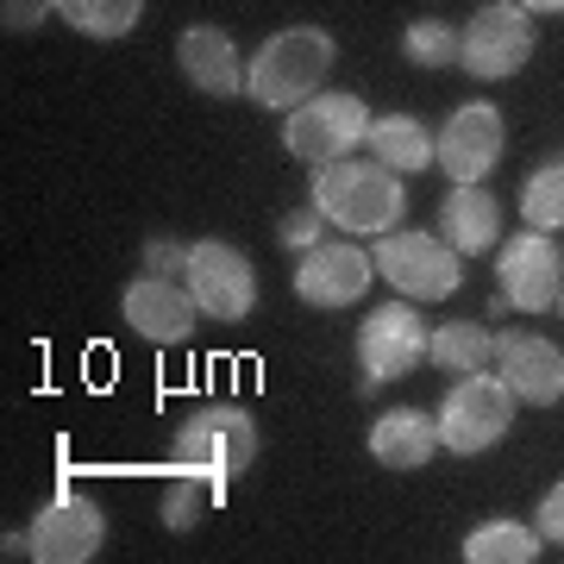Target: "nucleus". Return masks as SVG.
Returning <instances> with one entry per match:
<instances>
[{"instance_id":"nucleus-1","label":"nucleus","mask_w":564,"mask_h":564,"mask_svg":"<svg viewBox=\"0 0 564 564\" xmlns=\"http://www.w3.org/2000/svg\"><path fill=\"white\" fill-rule=\"evenodd\" d=\"M307 202L321 207L333 226H345L351 239H383L402 226V176L377 158H339V163H321L314 170V195Z\"/></svg>"},{"instance_id":"nucleus-2","label":"nucleus","mask_w":564,"mask_h":564,"mask_svg":"<svg viewBox=\"0 0 564 564\" xmlns=\"http://www.w3.org/2000/svg\"><path fill=\"white\" fill-rule=\"evenodd\" d=\"M333 57H339L333 32H321V25H289V32H276V39H263V51L251 57L245 101H258L263 113H295L302 101L321 95Z\"/></svg>"},{"instance_id":"nucleus-3","label":"nucleus","mask_w":564,"mask_h":564,"mask_svg":"<svg viewBox=\"0 0 564 564\" xmlns=\"http://www.w3.org/2000/svg\"><path fill=\"white\" fill-rule=\"evenodd\" d=\"M263 452V433L251 421V408L239 402H214V408H195L188 421L176 426V470L202 477V484H232L245 477Z\"/></svg>"},{"instance_id":"nucleus-4","label":"nucleus","mask_w":564,"mask_h":564,"mask_svg":"<svg viewBox=\"0 0 564 564\" xmlns=\"http://www.w3.org/2000/svg\"><path fill=\"white\" fill-rule=\"evenodd\" d=\"M426 345H433V326L421 321V302H383L370 307L358 326V389L377 395V389L402 383L408 370L426 364Z\"/></svg>"},{"instance_id":"nucleus-5","label":"nucleus","mask_w":564,"mask_h":564,"mask_svg":"<svg viewBox=\"0 0 564 564\" xmlns=\"http://www.w3.org/2000/svg\"><path fill=\"white\" fill-rule=\"evenodd\" d=\"M440 445L458 452V458H477L489 445H502V433L514 426V389L496 377V370H470L452 383V395L440 402Z\"/></svg>"},{"instance_id":"nucleus-6","label":"nucleus","mask_w":564,"mask_h":564,"mask_svg":"<svg viewBox=\"0 0 564 564\" xmlns=\"http://www.w3.org/2000/svg\"><path fill=\"white\" fill-rule=\"evenodd\" d=\"M370 258H377V276L408 302H445L464 282V258L440 232H383Z\"/></svg>"},{"instance_id":"nucleus-7","label":"nucleus","mask_w":564,"mask_h":564,"mask_svg":"<svg viewBox=\"0 0 564 564\" xmlns=\"http://www.w3.org/2000/svg\"><path fill=\"white\" fill-rule=\"evenodd\" d=\"M533 51H540V32H533V13L527 7H514V0H489V7H477L470 13V25H464V76L477 82H502L514 76V69H527L533 63Z\"/></svg>"},{"instance_id":"nucleus-8","label":"nucleus","mask_w":564,"mask_h":564,"mask_svg":"<svg viewBox=\"0 0 564 564\" xmlns=\"http://www.w3.org/2000/svg\"><path fill=\"white\" fill-rule=\"evenodd\" d=\"M364 132H370V107L358 95H314V101H302L282 120V144L302 163H314V170L351 158L364 144Z\"/></svg>"},{"instance_id":"nucleus-9","label":"nucleus","mask_w":564,"mask_h":564,"mask_svg":"<svg viewBox=\"0 0 564 564\" xmlns=\"http://www.w3.org/2000/svg\"><path fill=\"white\" fill-rule=\"evenodd\" d=\"M182 282L202 302V314H214L226 326H239L258 307V270H251V258H245L239 245H226V239L188 245V276Z\"/></svg>"},{"instance_id":"nucleus-10","label":"nucleus","mask_w":564,"mask_h":564,"mask_svg":"<svg viewBox=\"0 0 564 564\" xmlns=\"http://www.w3.org/2000/svg\"><path fill=\"white\" fill-rule=\"evenodd\" d=\"M496 282H502V302L508 307H527V314H540V307H558V289H564V258L558 245L545 239V232H514L508 245H496Z\"/></svg>"},{"instance_id":"nucleus-11","label":"nucleus","mask_w":564,"mask_h":564,"mask_svg":"<svg viewBox=\"0 0 564 564\" xmlns=\"http://www.w3.org/2000/svg\"><path fill=\"white\" fill-rule=\"evenodd\" d=\"M370 276H377V258L364 251L358 239H333V245H314V251H302V263H295V295H302L307 307H351L364 302V289H370Z\"/></svg>"},{"instance_id":"nucleus-12","label":"nucleus","mask_w":564,"mask_h":564,"mask_svg":"<svg viewBox=\"0 0 564 564\" xmlns=\"http://www.w3.org/2000/svg\"><path fill=\"white\" fill-rule=\"evenodd\" d=\"M433 163L452 182H489V170L502 163V113L489 101H464L433 132Z\"/></svg>"},{"instance_id":"nucleus-13","label":"nucleus","mask_w":564,"mask_h":564,"mask_svg":"<svg viewBox=\"0 0 564 564\" xmlns=\"http://www.w3.org/2000/svg\"><path fill=\"white\" fill-rule=\"evenodd\" d=\"M120 314L126 326L151 345H182L202 321V302L188 295V282L182 276H132L120 295Z\"/></svg>"},{"instance_id":"nucleus-14","label":"nucleus","mask_w":564,"mask_h":564,"mask_svg":"<svg viewBox=\"0 0 564 564\" xmlns=\"http://www.w3.org/2000/svg\"><path fill=\"white\" fill-rule=\"evenodd\" d=\"M25 533H32V558L39 564H88L107 545V514L88 496H57V502L39 508V521Z\"/></svg>"},{"instance_id":"nucleus-15","label":"nucleus","mask_w":564,"mask_h":564,"mask_svg":"<svg viewBox=\"0 0 564 564\" xmlns=\"http://www.w3.org/2000/svg\"><path fill=\"white\" fill-rule=\"evenodd\" d=\"M496 377L527 408L564 402V351L552 339H540V333H502L496 339Z\"/></svg>"},{"instance_id":"nucleus-16","label":"nucleus","mask_w":564,"mask_h":564,"mask_svg":"<svg viewBox=\"0 0 564 564\" xmlns=\"http://www.w3.org/2000/svg\"><path fill=\"white\" fill-rule=\"evenodd\" d=\"M176 69L188 88H202L214 101H232V95H245V82H251V63L239 57V44L226 39L220 25H188L176 39Z\"/></svg>"},{"instance_id":"nucleus-17","label":"nucleus","mask_w":564,"mask_h":564,"mask_svg":"<svg viewBox=\"0 0 564 564\" xmlns=\"http://www.w3.org/2000/svg\"><path fill=\"white\" fill-rule=\"evenodd\" d=\"M440 239L452 245L458 258L496 251V245H502V202L489 195L484 182H452V195L440 202Z\"/></svg>"},{"instance_id":"nucleus-18","label":"nucleus","mask_w":564,"mask_h":564,"mask_svg":"<svg viewBox=\"0 0 564 564\" xmlns=\"http://www.w3.org/2000/svg\"><path fill=\"white\" fill-rule=\"evenodd\" d=\"M433 452H445L440 421L421 414V408H383L370 421V458L383 470H421V464H433Z\"/></svg>"},{"instance_id":"nucleus-19","label":"nucleus","mask_w":564,"mask_h":564,"mask_svg":"<svg viewBox=\"0 0 564 564\" xmlns=\"http://www.w3.org/2000/svg\"><path fill=\"white\" fill-rule=\"evenodd\" d=\"M364 151L377 163H389L395 176H421L433 170V132H426L414 113H377L370 132H364Z\"/></svg>"},{"instance_id":"nucleus-20","label":"nucleus","mask_w":564,"mask_h":564,"mask_svg":"<svg viewBox=\"0 0 564 564\" xmlns=\"http://www.w3.org/2000/svg\"><path fill=\"white\" fill-rule=\"evenodd\" d=\"M426 364H440L445 377H470V370H496V333L484 321H445L433 326Z\"/></svg>"},{"instance_id":"nucleus-21","label":"nucleus","mask_w":564,"mask_h":564,"mask_svg":"<svg viewBox=\"0 0 564 564\" xmlns=\"http://www.w3.org/2000/svg\"><path fill=\"white\" fill-rule=\"evenodd\" d=\"M540 527L521 521H484L464 533V564H533L540 558Z\"/></svg>"},{"instance_id":"nucleus-22","label":"nucleus","mask_w":564,"mask_h":564,"mask_svg":"<svg viewBox=\"0 0 564 564\" xmlns=\"http://www.w3.org/2000/svg\"><path fill=\"white\" fill-rule=\"evenodd\" d=\"M139 13L144 0H57V20L76 25L82 39H126Z\"/></svg>"},{"instance_id":"nucleus-23","label":"nucleus","mask_w":564,"mask_h":564,"mask_svg":"<svg viewBox=\"0 0 564 564\" xmlns=\"http://www.w3.org/2000/svg\"><path fill=\"white\" fill-rule=\"evenodd\" d=\"M521 220L533 232H558L564 226V163H540L521 188Z\"/></svg>"},{"instance_id":"nucleus-24","label":"nucleus","mask_w":564,"mask_h":564,"mask_svg":"<svg viewBox=\"0 0 564 564\" xmlns=\"http://www.w3.org/2000/svg\"><path fill=\"white\" fill-rule=\"evenodd\" d=\"M464 51V32L452 20H414L402 32V57L421 63V69H452Z\"/></svg>"},{"instance_id":"nucleus-25","label":"nucleus","mask_w":564,"mask_h":564,"mask_svg":"<svg viewBox=\"0 0 564 564\" xmlns=\"http://www.w3.org/2000/svg\"><path fill=\"white\" fill-rule=\"evenodd\" d=\"M202 477H188V470H176L170 484H163V527L170 533H188V527L202 521Z\"/></svg>"},{"instance_id":"nucleus-26","label":"nucleus","mask_w":564,"mask_h":564,"mask_svg":"<svg viewBox=\"0 0 564 564\" xmlns=\"http://www.w3.org/2000/svg\"><path fill=\"white\" fill-rule=\"evenodd\" d=\"M321 232H326V214H321V207H314V202L289 207V214H282V220H276V239L289 245L295 258H302V251H314V245H321Z\"/></svg>"},{"instance_id":"nucleus-27","label":"nucleus","mask_w":564,"mask_h":564,"mask_svg":"<svg viewBox=\"0 0 564 564\" xmlns=\"http://www.w3.org/2000/svg\"><path fill=\"white\" fill-rule=\"evenodd\" d=\"M144 276H188V245L182 239H144Z\"/></svg>"},{"instance_id":"nucleus-28","label":"nucleus","mask_w":564,"mask_h":564,"mask_svg":"<svg viewBox=\"0 0 564 564\" xmlns=\"http://www.w3.org/2000/svg\"><path fill=\"white\" fill-rule=\"evenodd\" d=\"M51 13H57V0H7V7H0V25H7V32H39Z\"/></svg>"},{"instance_id":"nucleus-29","label":"nucleus","mask_w":564,"mask_h":564,"mask_svg":"<svg viewBox=\"0 0 564 564\" xmlns=\"http://www.w3.org/2000/svg\"><path fill=\"white\" fill-rule=\"evenodd\" d=\"M533 527H540V540L564 545V484L545 489V502H540V514H533Z\"/></svg>"},{"instance_id":"nucleus-30","label":"nucleus","mask_w":564,"mask_h":564,"mask_svg":"<svg viewBox=\"0 0 564 564\" xmlns=\"http://www.w3.org/2000/svg\"><path fill=\"white\" fill-rule=\"evenodd\" d=\"M514 7H527V13H564V0H514Z\"/></svg>"},{"instance_id":"nucleus-31","label":"nucleus","mask_w":564,"mask_h":564,"mask_svg":"<svg viewBox=\"0 0 564 564\" xmlns=\"http://www.w3.org/2000/svg\"><path fill=\"white\" fill-rule=\"evenodd\" d=\"M558 314H564V289H558Z\"/></svg>"}]
</instances>
